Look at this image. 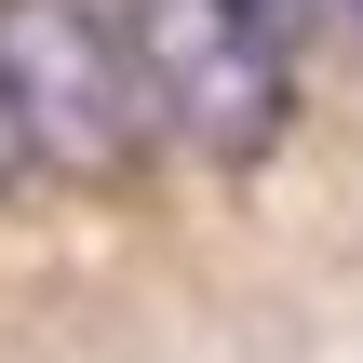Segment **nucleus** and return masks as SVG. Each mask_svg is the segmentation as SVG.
<instances>
[{"instance_id": "f03ea898", "label": "nucleus", "mask_w": 363, "mask_h": 363, "mask_svg": "<svg viewBox=\"0 0 363 363\" xmlns=\"http://www.w3.org/2000/svg\"><path fill=\"white\" fill-rule=\"evenodd\" d=\"M148 81V121L202 162H256L296 121V40H269L242 0H108Z\"/></svg>"}, {"instance_id": "f257e3e1", "label": "nucleus", "mask_w": 363, "mask_h": 363, "mask_svg": "<svg viewBox=\"0 0 363 363\" xmlns=\"http://www.w3.org/2000/svg\"><path fill=\"white\" fill-rule=\"evenodd\" d=\"M0 81H13V121H27V162L40 175H135L162 148L148 121V81H135V40L108 0H0Z\"/></svg>"}, {"instance_id": "7ed1b4c3", "label": "nucleus", "mask_w": 363, "mask_h": 363, "mask_svg": "<svg viewBox=\"0 0 363 363\" xmlns=\"http://www.w3.org/2000/svg\"><path fill=\"white\" fill-rule=\"evenodd\" d=\"M242 13H256L269 40H310V13H323V0H242Z\"/></svg>"}, {"instance_id": "20e7f679", "label": "nucleus", "mask_w": 363, "mask_h": 363, "mask_svg": "<svg viewBox=\"0 0 363 363\" xmlns=\"http://www.w3.org/2000/svg\"><path fill=\"white\" fill-rule=\"evenodd\" d=\"M27 175V121H13V81H0V189Z\"/></svg>"}, {"instance_id": "39448f33", "label": "nucleus", "mask_w": 363, "mask_h": 363, "mask_svg": "<svg viewBox=\"0 0 363 363\" xmlns=\"http://www.w3.org/2000/svg\"><path fill=\"white\" fill-rule=\"evenodd\" d=\"M350 27H363V0H350Z\"/></svg>"}]
</instances>
